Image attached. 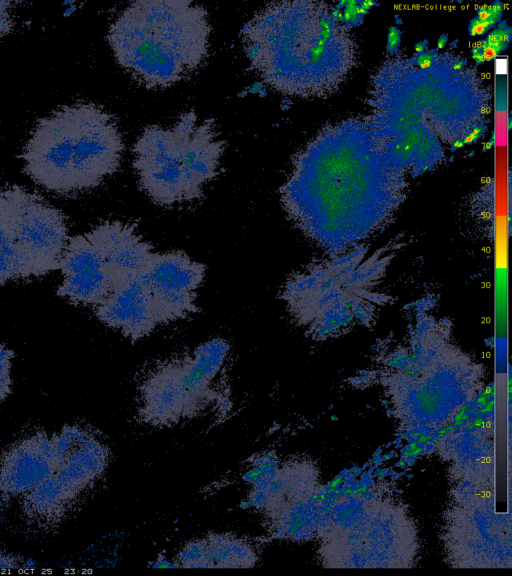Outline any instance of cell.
I'll return each instance as SVG.
<instances>
[{"label":"cell","instance_id":"cb8c5ba5","mask_svg":"<svg viewBox=\"0 0 512 576\" xmlns=\"http://www.w3.org/2000/svg\"><path fill=\"white\" fill-rule=\"evenodd\" d=\"M492 16L490 5H483L477 10L476 18L480 21H486Z\"/></svg>","mask_w":512,"mask_h":576},{"label":"cell","instance_id":"7a4b0ae2","mask_svg":"<svg viewBox=\"0 0 512 576\" xmlns=\"http://www.w3.org/2000/svg\"><path fill=\"white\" fill-rule=\"evenodd\" d=\"M207 10L188 0H139L110 24L107 40L118 64L147 89L189 78L209 55Z\"/></svg>","mask_w":512,"mask_h":576},{"label":"cell","instance_id":"5bb4252c","mask_svg":"<svg viewBox=\"0 0 512 576\" xmlns=\"http://www.w3.org/2000/svg\"><path fill=\"white\" fill-rule=\"evenodd\" d=\"M28 278L26 262L0 198V285Z\"/></svg>","mask_w":512,"mask_h":576},{"label":"cell","instance_id":"5b68a950","mask_svg":"<svg viewBox=\"0 0 512 576\" xmlns=\"http://www.w3.org/2000/svg\"><path fill=\"white\" fill-rule=\"evenodd\" d=\"M225 148L215 120H199L189 110L171 127H145L133 145L132 165L148 197L172 206L202 198L204 185L219 174Z\"/></svg>","mask_w":512,"mask_h":576},{"label":"cell","instance_id":"9a60e30c","mask_svg":"<svg viewBox=\"0 0 512 576\" xmlns=\"http://www.w3.org/2000/svg\"><path fill=\"white\" fill-rule=\"evenodd\" d=\"M14 356L13 350L0 343V403L3 402L11 392V367Z\"/></svg>","mask_w":512,"mask_h":576},{"label":"cell","instance_id":"ffe728a7","mask_svg":"<svg viewBox=\"0 0 512 576\" xmlns=\"http://www.w3.org/2000/svg\"><path fill=\"white\" fill-rule=\"evenodd\" d=\"M484 40L487 43H497V42L509 43L510 30H506L502 27H499L498 29L492 31Z\"/></svg>","mask_w":512,"mask_h":576},{"label":"cell","instance_id":"277c9868","mask_svg":"<svg viewBox=\"0 0 512 576\" xmlns=\"http://www.w3.org/2000/svg\"><path fill=\"white\" fill-rule=\"evenodd\" d=\"M433 307L431 297L414 303L402 338L386 344L389 353L376 378L392 400L422 408L448 400L458 406L481 390V368L452 342V323Z\"/></svg>","mask_w":512,"mask_h":576},{"label":"cell","instance_id":"2e32d148","mask_svg":"<svg viewBox=\"0 0 512 576\" xmlns=\"http://www.w3.org/2000/svg\"><path fill=\"white\" fill-rule=\"evenodd\" d=\"M501 17L502 14L495 13L492 14V16L486 21H480L476 17L473 18L469 22V34L472 36H480L485 34L491 27L500 21Z\"/></svg>","mask_w":512,"mask_h":576},{"label":"cell","instance_id":"ac0fdd59","mask_svg":"<svg viewBox=\"0 0 512 576\" xmlns=\"http://www.w3.org/2000/svg\"><path fill=\"white\" fill-rule=\"evenodd\" d=\"M27 563L23 558L0 551V569L30 568L31 565H27Z\"/></svg>","mask_w":512,"mask_h":576},{"label":"cell","instance_id":"1f68e13d","mask_svg":"<svg viewBox=\"0 0 512 576\" xmlns=\"http://www.w3.org/2000/svg\"><path fill=\"white\" fill-rule=\"evenodd\" d=\"M465 65V61L461 60L454 65V69H461Z\"/></svg>","mask_w":512,"mask_h":576},{"label":"cell","instance_id":"9c48e42d","mask_svg":"<svg viewBox=\"0 0 512 576\" xmlns=\"http://www.w3.org/2000/svg\"><path fill=\"white\" fill-rule=\"evenodd\" d=\"M63 281L57 295L75 305L96 307L111 289L107 264L85 235L69 237L59 260Z\"/></svg>","mask_w":512,"mask_h":576},{"label":"cell","instance_id":"ba28073f","mask_svg":"<svg viewBox=\"0 0 512 576\" xmlns=\"http://www.w3.org/2000/svg\"><path fill=\"white\" fill-rule=\"evenodd\" d=\"M52 438L55 469L48 479L72 505L106 470L108 448L79 425H64Z\"/></svg>","mask_w":512,"mask_h":576},{"label":"cell","instance_id":"4dcf8cb0","mask_svg":"<svg viewBox=\"0 0 512 576\" xmlns=\"http://www.w3.org/2000/svg\"><path fill=\"white\" fill-rule=\"evenodd\" d=\"M493 143H494V137H492V138L490 139V141H488V142L485 144V146L483 147V151H486V150L490 149V148L493 146Z\"/></svg>","mask_w":512,"mask_h":576},{"label":"cell","instance_id":"f546056e","mask_svg":"<svg viewBox=\"0 0 512 576\" xmlns=\"http://www.w3.org/2000/svg\"><path fill=\"white\" fill-rule=\"evenodd\" d=\"M463 146H464L463 139H458V140H456V141L452 144L451 150H452V151H455V150H457V149H460V148L463 147Z\"/></svg>","mask_w":512,"mask_h":576},{"label":"cell","instance_id":"7402d4cb","mask_svg":"<svg viewBox=\"0 0 512 576\" xmlns=\"http://www.w3.org/2000/svg\"><path fill=\"white\" fill-rule=\"evenodd\" d=\"M485 129H486L485 125L480 124V125L476 126L473 129V131H471L467 136L462 138L464 145L475 142L483 134Z\"/></svg>","mask_w":512,"mask_h":576},{"label":"cell","instance_id":"30bf717a","mask_svg":"<svg viewBox=\"0 0 512 576\" xmlns=\"http://www.w3.org/2000/svg\"><path fill=\"white\" fill-rule=\"evenodd\" d=\"M94 309L102 323L131 341L148 336L159 325L153 301L139 274L111 275L110 292Z\"/></svg>","mask_w":512,"mask_h":576},{"label":"cell","instance_id":"e0dca14e","mask_svg":"<svg viewBox=\"0 0 512 576\" xmlns=\"http://www.w3.org/2000/svg\"><path fill=\"white\" fill-rule=\"evenodd\" d=\"M11 2L0 1V37L7 35L13 29V19L10 13Z\"/></svg>","mask_w":512,"mask_h":576},{"label":"cell","instance_id":"4fadbf2b","mask_svg":"<svg viewBox=\"0 0 512 576\" xmlns=\"http://www.w3.org/2000/svg\"><path fill=\"white\" fill-rule=\"evenodd\" d=\"M256 561L250 543L227 534H212L187 543L176 560L182 568H248Z\"/></svg>","mask_w":512,"mask_h":576},{"label":"cell","instance_id":"52a82bcc","mask_svg":"<svg viewBox=\"0 0 512 576\" xmlns=\"http://www.w3.org/2000/svg\"><path fill=\"white\" fill-rule=\"evenodd\" d=\"M205 265L180 250L152 253L139 273L151 296L159 324L198 312L197 289L204 281Z\"/></svg>","mask_w":512,"mask_h":576},{"label":"cell","instance_id":"8992f818","mask_svg":"<svg viewBox=\"0 0 512 576\" xmlns=\"http://www.w3.org/2000/svg\"><path fill=\"white\" fill-rule=\"evenodd\" d=\"M0 198L30 278L59 270L69 239L64 214L19 185L0 189Z\"/></svg>","mask_w":512,"mask_h":576},{"label":"cell","instance_id":"3957f363","mask_svg":"<svg viewBox=\"0 0 512 576\" xmlns=\"http://www.w3.org/2000/svg\"><path fill=\"white\" fill-rule=\"evenodd\" d=\"M125 146L115 118L94 103L66 105L37 121L20 157L44 189L68 194L114 174Z\"/></svg>","mask_w":512,"mask_h":576},{"label":"cell","instance_id":"6da1fadb","mask_svg":"<svg viewBox=\"0 0 512 576\" xmlns=\"http://www.w3.org/2000/svg\"><path fill=\"white\" fill-rule=\"evenodd\" d=\"M402 240L374 250L362 244L292 273L281 292L292 321L314 340L372 328L394 303L384 283Z\"/></svg>","mask_w":512,"mask_h":576},{"label":"cell","instance_id":"4316f807","mask_svg":"<svg viewBox=\"0 0 512 576\" xmlns=\"http://www.w3.org/2000/svg\"><path fill=\"white\" fill-rule=\"evenodd\" d=\"M427 44H428V40H422V41H420V42H418V43L415 44L414 49H415V51H416L417 53H419V54H420V53H423L424 50H425L426 47H427Z\"/></svg>","mask_w":512,"mask_h":576},{"label":"cell","instance_id":"7c38bea8","mask_svg":"<svg viewBox=\"0 0 512 576\" xmlns=\"http://www.w3.org/2000/svg\"><path fill=\"white\" fill-rule=\"evenodd\" d=\"M84 235L104 259L110 275L139 274L153 253L152 245L132 223L105 221Z\"/></svg>","mask_w":512,"mask_h":576},{"label":"cell","instance_id":"d6986e66","mask_svg":"<svg viewBox=\"0 0 512 576\" xmlns=\"http://www.w3.org/2000/svg\"><path fill=\"white\" fill-rule=\"evenodd\" d=\"M358 1H346L343 11V21L356 26L362 22L363 17L357 14Z\"/></svg>","mask_w":512,"mask_h":576},{"label":"cell","instance_id":"8fae6325","mask_svg":"<svg viewBox=\"0 0 512 576\" xmlns=\"http://www.w3.org/2000/svg\"><path fill=\"white\" fill-rule=\"evenodd\" d=\"M52 434L37 431L9 446L0 456V495L23 497L54 472Z\"/></svg>","mask_w":512,"mask_h":576},{"label":"cell","instance_id":"44dd1931","mask_svg":"<svg viewBox=\"0 0 512 576\" xmlns=\"http://www.w3.org/2000/svg\"><path fill=\"white\" fill-rule=\"evenodd\" d=\"M401 41V32L395 26H391L388 32L387 50L393 52Z\"/></svg>","mask_w":512,"mask_h":576},{"label":"cell","instance_id":"484cf974","mask_svg":"<svg viewBox=\"0 0 512 576\" xmlns=\"http://www.w3.org/2000/svg\"><path fill=\"white\" fill-rule=\"evenodd\" d=\"M490 9H491L492 14H495V13L502 14V12L504 10V4L501 3L500 1H495L490 5Z\"/></svg>","mask_w":512,"mask_h":576},{"label":"cell","instance_id":"d4e9b609","mask_svg":"<svg viewBox=\"0 0 512 576\" xmlns=\"http://www.w3.org/2000/svg\"><path fill=\"white\" fill-rule=\"evenodd\" d=\"M153 568H178V565L175 562L169 561L165 558L157 559L154 564H152Z\"/></svg>","mask_w":512,"mask_h":576},{"label":"cell","instance_id":"603a6c76","mask_svg":"<svg viewBox=\"0 0 512 576\" xmlns=\"http://www.w3.org/2000/svg\"><path fill=\"white\" fill-rule=\"evenodd\" d=\"M434 55L432 52L420 53L416 59L418 66L422 69H426L431 66Z\"/></svg>","mask_w":512,"mask_h":576},{"label":"cell","instance_id":"83f0119b","mask_svg":"<svg viewBox=\"0 0 512 576\" xmlns=\"http://www.w3.org/2000/svg\"><path fill=\"white\" fill-rule=\"evenodd\" d=\"M448 40V35L447 34H442L437 41V49H442L444 48V46L446 45Z\"/></svg>","mask_w":512,"mask_h":576},{"label":"cell","instance_id":"f1b7e54d","mask_svg":"<svg viewBox=\"0 0 512 576\" xmlns=\"http://www.w3.org/2000/svg\"><path fill=\"white\" fill-rule=\"evenodd\" d=\"M359 4H360L362 7L366 8V9H368V10H369L372 6L377 5L376 2L371 1V0L361 1V2H359Z\"/></svg>","mask_w":512,"mask_h":576}]
</instances>
